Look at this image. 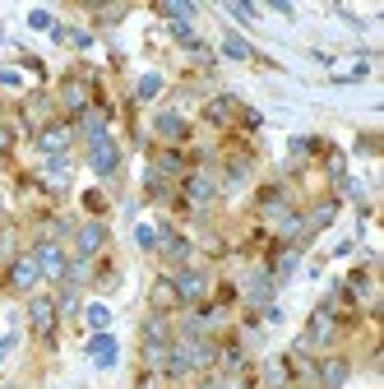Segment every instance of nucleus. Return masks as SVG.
<instances>
[{
  "mask_svg": "<svg viewBox=\"0 0 384 389\" xmlns=\"http://www.w3.org/2000/svg\"><path fill=\"white\" fill-rule=\"evenodd\" d=\"M264 380H269L274 389H283V385H287L292 376H287V366H283V362H269V371H264Z\"/></svg>",
  "mask_w": 384,
  "mask_h": 389,
  "instance_id": "aec40b11",
  "label": "nucleus"
},
{
  "mask_svg": "<svg viewBox=\"0 0 384 389\" xmlns=\"http://www.w3.org/2000/svg\"><path fill=\"white\" fill-rule=\"evenodd\" d=\"M222 10H227V19H236V23H255L250 5H236V0H231V5H222Z\"/></svg>",
  "mask_w": 384,
  "mask_h": 389,
  "instance_id": "412c9836",
  "label": "nucleus"
},
{
  "mask_svg": "<svg viewBox=\"0 0 384 389\" xmlns=\"http://www.w3.org/2000/svg\"><path fill=\"white\" fill-rule=\"evenodd\" d=\"M153 130L162 134V139H186V121H181L176 111H162V116L153 121Z\"/></svg>",
  "mask_w": 384,
  "mask_h": 389,
  "instance_id": "9b49d317",
  "label": "nucleus"
},
{
  "mask_svg": "<svg viewBox=\"0 0 384 389\" xmlns=\"http://www.w3.org/2000/svg\"><path fill=\"white\" fill-rule=\"evenodd\" d=\"M222 56H227V60H250V42H245V37H236V33H227L222 37Z\"/></svg>",
  "mask_w": 384,
  "mask_h": 389,
  "instance_id": "f8f14e48",
  "label": "nucleus"
},
{
  "mask_svg": "<svg viewBox=\"0 0 384 389\" xmlns=\"http://www.w3.org/2000/svg\"><path fill=\"white\" fill-rule=\"evenodd\" d=\"M241 181H245V162H231V172H227V186L236 190V186H241Z\"/></svg>",
  "mask_w": 384,
  "mask_h": 389,
  "instance_id": "cd10ccee",
  "label": "nucleus"
},
{
  "mask_svg": "<svg viewBox=\"0 0 384 389\" xmlns=\"http://www.w3.org/2000/svg\"><path fill=\"white\" fill-rule=\"evenodd\" d=\"M37 260L33 255H23V260H14V269H10V283H14V292H33L37 288Z\"/></svg>",
  "mask_w": 384,
  "mask_h": 389,
  "instance_id": "20e7f679",
  "label": "nucleus"
},
{
  "mask_svg": "<svg viewBox=\"0 0 384 389\" xmlns=\"http://www.w3.org/2000/svg\"><path fill=\"white\" fill-rule=\"evenodd\" d=\"M10 144H14V134H10V130H0V153H5Z\"/></svg>",
  "mask_w": 384,
  "mask_h": 389,
  "instance_id": "2f4dec72",
  "label": "nucleus"
},
{
  "mask_svg": "<svg viewBox=\"0 0 384 389\" xmlns=\"http://www.w3.org/2000/svg\"><path fill=\"white\" fill-rule=\"evenodd\" d=\"M28 315H33V329H37V333H51V329H56V301H51V297H37Z\"/></svg>",
  "mask_w": 384,
  "mask_h": 389,
  "instance_id": "9d476101",
  "label": "nucleus"
},
{
  "mask_svg": "<svg viewBox=\"0 0 384 389\" xmlns=\"http://www.w3.org/2000/svg\"><path fill=\"white\" fill-rule=\"evenodd\" d=\"M37 269H42V274L46 278H60V274H65V255H60V250H56V245L51 241H42V245H37Z\"/></svg>",
  "mask_w": 384,
  "mask_h": 389,
  "instance_id": "6e6552de",
  "label": "nucleus"
},
{
  "mask_svg": "<svg viewBox=\"0 0 384 389\" xmlns=\"http://www.w3.org/2000/svg\"><path fill=\"white\" fill-rule=\"evenodd\" d=\"M153 301H158V306H167V301H176V288H172V283H158V288H153Z\"/></svg>",
  "mask_w": 384,
  "mask_h": 389,
  "instance_id": "a878e982",
  "label": "nucleus"
},
{
  "mask_svg": "<svg viewBox=\"0 0 384 389\" xmlns=\"http://www.w3.org/2000/svg\"><path fill=\"white\" fill-rule=\"evenodd\" d=\"M199 389H227V385H218V380H209V385H199Z\"/></svg>",
  "mask_w": 384,
  "mask_h": 389,
  "instance_id": "473e14b6",
  "label": "nucleus"
},
{
  "mask_svg": "<svg viewBox=\"0 0 384 389\" xmlns=\"http://www.w3.org/2000/svg\"><path fill=\"white\" fill-rule=\"evenodd\" d=\"M158 93H162V75H143V79H139V98L153 102Z\"/></svg>",
  "mask_w": 384,
  "mask_h": 389,
  "instance_id": "a211bd4d",
  "label": "nucleus"
},
{
  "mask_svg": "<svg viewBox=\"0 0 384 389\" xmlns=\"http://www.w3.org/2000/svg\"><path fill=\"white\" fill-rule=\"evenodd\" d=\"M172 288H176V297H181V301H195V297H204V292H209V278L195 274V269H181Z\"/></svg>",
  "mask_w": 384,
  "mask_h": 389,
  "instance_id": "f03ea898",
  "label": "nucleus"
},
{
  "mask_svg": "<svg viewBox=\"0 0 384 389\" xmlns=\"http://www.w3.org/2000/svg\"><path fill=\"white\" fill-rule=\"evenodd\" d=\"M134 241H139L143 250H153V245H158V232H153V227H139V232H134Z\"/></svg>",
  "mask_w": 384,
  "mask_h": 389,
  "instance_id": "bb28decb",
  "label": "nucleus"
},
{
  "mask_svg": "<svg viewBox=\"0 0 384 389\" xmlns=\"http://www.w3.org/2000/svg\"><path fill=\"white\" fill-rule=\"evenodd\" d=\"M167 255H172V260H186V255H190V241H181V236H167Z\"/></svg>",
  "mask_w": 384,
  "mask_h": 389,
  "instance_id": "5701e85b",
  "label": "nucleus"
},
{
  "mask_svg": "<svg viewBox=\"0 0 384 389\" xmlns=\"http://www.w3.org/2000/svg\"><path fill=\"white\" fill-rule=\"evenodd\" d=\"M10 352H14V333H10V338H0V362H5Z\"/></svg>",
  "mask_w": 384,
  "mask_h": 389,
  "instance_id": "7c9ffc66",
  "label": "nucleus"
},
{
  "mask_svg": "<svg viewBox=\"0 0 384 389\" xmlns=\"http://www.w3.org/2000/svg\"><path fill=\"white\" fill-rule=\"evenodd\" d=\"M28 28H51V33H56V19H51V10H33V14H28Z\"/></svg>",
  "mask_w": 384,
  "mask_h": 389,
  "instance_id": "4be33fe9",
  "label": "nucleus"
},
{
  "mask_svg": "<svg viewBox=\"0 0 384 389\" xmlns=\"http://www.w3.org/2000/svg\"><path fill=\"white\" fill-rule=\"evenodd\" d=\"M264 320H269V324H283V306H274V301H269V306H264Z\"/></svg>",
  "mask_w": 384,
  "mask_h": 389,
  "instance_id": "c756f323",
  "label": "nucleus"
},
{
  "mask_svg": "<svg viewBox=\"0 0 384 389\" xmlns=\"http://www.w3.org/2000/svg\"><path fill=\"white\" fill-rule=\"evenodd\" d=\"M84 320L93 324V329H98V333H107V329H111V311H107V306H102V301H93V306H88V311H84Z\"/></svg>",
  "mask_w": 384,
  "mask_h": 389,
  "instance_id": "4468645a",
  "label": "nucleus"
},
{
  "mask_svg": "<svg viewBox=\"0 0 384 389\" xmlns=\"http://www.w3.org/2000/svg\"><path fill=\"white\" fill-rule=\"evenodd\" d=\"M116 352H121V347H116V338H111V333H98V338L88 343V357H93V366H102V371L116 366Z\"/></svg>",
  "mask_w": 384,
  "mask_h": 389,
  "instance_id": "0eeeda50",
  "label": "nucleus"
},
{
  "mask_svg": "<svg viewBox=\"0 0 384 389\" xmlns=\"http://www.w3.org/2000/svg\"><path fill=\"white\" fill-rule=\"evenodd\" d=\"M343 380H347V362L333 357L329 366H324V389H343Z\"/></svg>",
  "mask_w": 384,
  "mask_h": 389,
  "instance_id": "2eb2a0df",
  "label": "nucleus"
},
{
  "mask_svg": "<svg viewBox=\"0 0 384 389\" xmlns=\"http://www.w3.org/2000/svg\"><path fill=\"white\" fill-rule=\"evenodd\" d=\"M42 186L56 190V195L70 186V158H46L42 162Z\"/></svg>",
  "mask_w": 384,
  "mask_h": 389,
  "instance_id": "39448f33",
  "label": "nucleus"
},
{
  "mask_svg": "<svg viewBox=\"0 0 384 389\" xmlns=\"http://www.w3.org/2000/svg\"><path fill=\"white\" fill-rule=\"evenodd\" d=\"M241 362H245L241 347H227V352H222V366H227V371H241Z\"/></svg>",
  "mask_w": 384,
  "mask_h": 389,
  "instance_id": "393cba45",
  "label": "nucleus"
},
{
  "mask_svg": "<svg viewBox=\"0 0 384 389\" xmlns=\"http://www.w3.org/2000/svg\"><path fill=\"white\" fill-rule=\"evenodd\" d=\"M181 172V158L176 153H162V162H158V177H176Z\"/></svg>",
  "mask_w": 384,
  "mask_h": 389,
  "instance_id": "b1692460",
  "label": "nucleus"
},
{
  "mask_svg": "<svg viewBox=\"0 0 384 389\" xmlns=\"http://www.w3.org/2000/svg\"><path fill=\"white\" fill-rule=\"evenodd\" d=\"M297 264H301V250H287V255H278V278L287 283V278L297 274Z\"/></svg>",
  "mask_w": 384,
  "mask_h": 389,
  "instance_id": "6ab92c4d",
  "label": "nucleus"
},
{
  "mask_svg": "<svg viewBox=\"0 0 384 389\" xmlns=\"http://www.w3.org/2000/svg\"><path fill=\"white\" fill-rule=\"evenodd\" d=\"M75 241H79V255H98L102 250V241H107V227H102V222H84V227H79L75 232Z\"/></svg>",
  "mask_w": 384,
  "mask_h": 389,
  "instance_id": "423d86ee",
  "label": "nucleus"
},
{
  "mask_svg": "<svg viewBox=\"0 0 384 389\" xmlns=\"http://www.w3.org/2000/svg\"><path fill=\"white\" fill-rule=\"evenodd\" d=\"M245 301L269 306V301H274V278H269V274H250V278H245Z\"/></svg>",
  "mask_w": 384,
  "mask_h": 389,
  "instance_id": "1a4fd4ad",
  "label": "nucleus"
},
{
  "mask_svg": "<svg viewBox=\"0 0 384 389\" xmlns=\"http://www.w3.org/2000/svg\"><path fill=\"white\" fill-rule=\"evenodd\" d=\"M213 190H218V186H213L209 177H190V181H186V195H190V200H195V204L213 200Z\"/></svg>",
  "mask_w": 384,
  "mask_h": 389,
  "instance_id": "ddd939ff",
  "label": "nucleus"
},
{
  "mask_svg": "<svg viewBox=\"0 0 384 389\" xmlns=\"http://www.w3.org/2000/svg\"><path fill=\"white\" fill-rule=\"evenodd\" d=\"M88 162H93L98 177H111V172L121 167V148H116V139H111V134L93 139V144H88Z\"/></svg>",
  "mask_w": 384,
  "mask_h": 389,
  "instance_id": "f257e3e1",
  "label": "nucleus"
},
{
  "mask_svg": "<svg viewBox=\"0 0 384 389\" xmlns=\"http://www.w3.org/2000/svg\"><path fill=\"white\" fill-rule=\"evenodd\" d=\"M65 107L88 111V93H84V84H79V79H70V84H65Z\"/></svg>",
  "mask_w": 384,
  "mask_h": 389,
  "instance_id": "dca6fc26",
  "label": "nucleus"
},
{
  "mask_svg": "<svg viewBox=\"0 0 384 389\" xmlns=\"http://www.w3.org/2000/svg\"><path fill=\"white\" fill-rule=\"evenodd\" d=\"M0 84H5V89H19L23 79H19V70H0Z\"/></svg>",
  "mask_w": 384,
  "mask_h": 389,
  "instance_id": "c85d7f7f",
  "label": "nucleus"
},
{
  "mask_svg": "<svg viewBox=\"0 0 384 389\" xmlns=\"http://www.w3.org/2000/svg\"><path fill=\"white\" fill-rule=\"evenodd\" d=\"M37 148H42V153H51V158H65L70 130H65V125H46V130H37Z\"/></svg>",
  "mask_w": 384,
  "mask_h": 389,
  "instance_id": "7ed1b4c3",
  "label": "nucleus"
},
{
  "mask_svg": "<svg viewBox=\"0 0 384 389\" xmlns=\"http://www.w3.org/2000/svg\"><path fill=\"white\" fill-rule=\"evenodd\" d=\"M162 338H167V320H162V315L143 320V343H162Z\"/></svg>",
  "mask_w": 384,
  "mask_h": 389,
  "instance_id": "f3484780",
  "label": "nucleus"
}]
</instances>
